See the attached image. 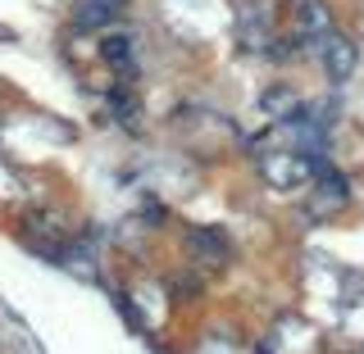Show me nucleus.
Returning <instances> with one entry per match:
<instances>
[{
    "instance_id": "5",
    "label": "nucleus",
    "mask_w": 364,
    "mask_h": 354,
    "mask_svg": "<svg viewBox=\"0 0 364 354\" xmlns=\"http://www.w3.org/2000/svg\"><path fill=\"white\" fill-rule=\"evenodd\" d=\"M123 14V0H82V5L73 9V23L77 28H105Z\"/></svg>"
},
{
    "instance_id": "4",
    "label": "nucleus",
    "mask_w": 364,
    "mask_h": 354,
    "mask_svg": "<svg viewBox=\"0 0 364 354\" xmlns=\"http://www.w3.org/2000/svg\"><path fill=\"white\" fill-rule=\"evenodd\" d=\"M350 196H346V177L341 173H333L328 164H318V173H314V214L318 219H328V214H337L341 204H346Z\"/></svg>"
},
{
    "instance_id": "9",
    "label": "nucleus",
    "mask_w": 364,
    "mask_h": 354,
    "mask_svg": "<svg viewBox=\"0 0 364 354\" xmlns=\"http://www.w3.org/2000/svg\"><path fill=\"white\" fill-rule=\"evenodd\" d=\"M114 118H119L128 132H136L141 128V100H136L132 91H119V96H114Z\"/></svg>"
},
{
    "instance_id": "8",
    "label": "nucleus",
    "mask_w": 364,
    "mask_h": 354,
    "mask_svg": "<svg viewBox=\"0 0 364 354\" xmlns=\"http://www.w3.org/2000/svg\"><path fill=\"white\" fill-rule=\"evenodd\" d=\"M269 14H259V9H246L242 14V45L246 50H259L264 55V45H269Z\"/></svg>"
},
{
    "instance_id": "11",
    "label": "nucleus",
    "mask_w": 364,
    "mask_h": 354,
    "mask_svg": "<svg viewBox=\"0 0 364 354\" xmlns=\"http://www.w3.org/2000/svg\"><path fill=\"white\" fill-rule=\"evenodd\" d=\"M114 309H119L123 318H128V327H132V332H146V327H141V314L132 309V300H123V295H119V300H114Z\"/></svg>"
},
{
    "instance_id": "6",
    "label": "nucleus",
    "mask_w": 364,
    "mask_h": 354,
    "mask_svg": "<svg viewBox=\"0 0 364 354\" xmlns=\"http://www.w3.org/2000/svg\"><path fill=\"white\" fill-rule=\"evenodd\" d=\"M301 109V96H296L291 87H269L264 96H259V114L273 123H282V118H291V114Z\"/></svg>"
},
{
    "instance_id": "10",
    "label": "nucleus",
    "mask_w": 364,
    "mask_h": 354,
    "mask_svg": "<svg viewBox=\"0 0 364 354\" xmlns=\"http://www.w3.org/2000/svg\"><path fill=\"white\" fill-rule=\"evenodd\" d=\"M100 55H105L109 64H119L123 73H132V37H105V50Z\"/></svg>"
},
{
    "instance_id": "1",
    "label": "nucleus",
    "mask_w": 364,
    "mask_h": 354,
    "mask_svg": "<svg viewBox=\"0 0 364 354\" xmlns=\"http://www.w3.org/2000/svg\"><path fill=\"white\" fill-rule=\"evenodd\" d=\"M318 159L314 150H273V155H264V182L269 187H278V191H301L305 182H314V173H318Z\"/></svg>"
},
{
    "instance_id": "3",
    "label": "nucleus",
    "mask_w": 364,
    "mask_h": 354,
    "mask_svg": "<svg viewBox=\"0 0 364 354\" xmlns=\"http://www.w3.org/2000/svg\"><path fill=\"white\" fill-rule=\"evenodd\" d=\"M318 55H323V68H328V77L333 82H350V73H355V64H360V50H355V41L350 37H323V45H318Z\"/></svg>"
},
{
    "instance_id": "7",
    "label": "nucleus",
    "mask_w": 364,
    "mask_h": 354,
    "mask_svg": "<svg viewBox=\"0 0 364 354\" xmlns=\"http://www.w3.org/2000/svg\"><path fill=\"white\" fill-rule=\"evenodd\" d=\"M187 245L196 250V255H200V259H205L210 268H214V264H223V259H228V241H223L219 232H214V227H191Z\"/></svg>"
},
{
    "instance_id": "2",
    "label": "nucleus",
    "mask_w": 364,
    "mask_h": 354,
    "mask_svg": "<svg viewBox=\"0 0 364 354\" xmlns=\"http://www.w3.org/2000/svg\"><path fill=\"white\" fill-rule=\"evenodd\" d=\"M291 28H296V37H301V41L323 45V37H333V9H328L323 0H296Z\"/></svg>"
}]
</instances>
